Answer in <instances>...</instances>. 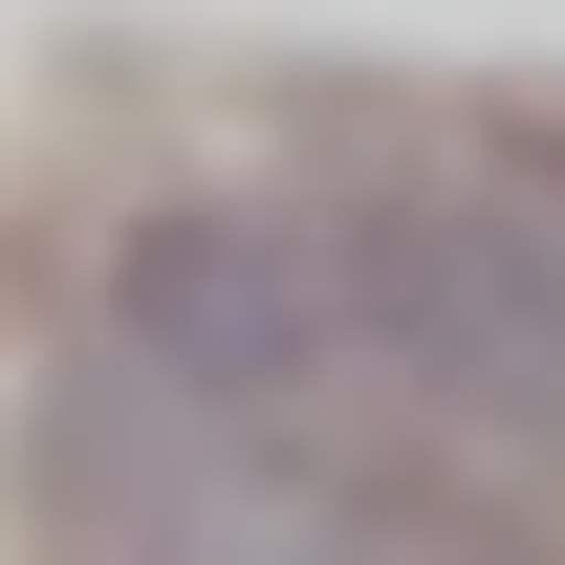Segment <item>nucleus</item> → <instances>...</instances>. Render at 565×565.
Wrapping results in <instances>:
<instances>
[{"label": "nucleus", "mask_w": 565, "mask_h": 565, "mask_svg": "<svg viewBox=\"0 0 565 565\" xmlns=\"http://www.w3.org/2000/svg\"><path fill=\"white\" fill-rule=\"evenodd\" d=\"M522 174H544V239H565V152H522Z\"/></svg>", "instance_id": "nucleus-4"}, {"label": "nucleus", "mask_w": 565, "mask_h": 565, "mask_svg": "<svg viewBox=\"0 0 565 565\" xmlns=\"http://www.w3.org/2000/svg\"><path fill=\"white\" fill-rule=\"evenodd\" d=\"M109 349H152L174 392L282 414V435H349V392H392L327 196H152L109 239Z\"/></svg>", "instance_id": "nucleus-3"}, {"label": "nucleus", "mask_w": 565, "mask_h": 565, "mask_svg": "<svg viewBox=\"0 0 565 565\" xmlns=\"http://www.w3.org/2000/svg\"><path fill=\"white\" fill-rule=\"evenodd\" d=\"M327 217H349V282H370V370H392L435 435L544 457L565 435V239H544V174L435 152V174H370V196H327Z\"/></svg>", "instance_id": "nucleus-2"}, {"label": "nucleus", "mask_w": 565, "mask_h": 565, "mask_svg": "<svg viewBox=\"0 0 565 565\" xmlns=\"http://www.w3.org/2000/svg\"><path fill=\"white\" fill-rule=\"evenodd\" d=\"M22 522L44 544H152V565H305V544H500V500L370 457V435H282L174 392L152 349H44L22 392Z\"/></svg>", "instance_id": "nucleus-1"}]
</instances>
